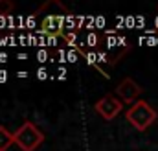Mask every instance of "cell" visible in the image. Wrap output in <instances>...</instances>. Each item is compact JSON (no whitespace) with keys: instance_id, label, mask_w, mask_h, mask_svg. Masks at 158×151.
I'll list each match as a JSON object with an SVG mask.
<instances>
[{"instance_id":"1","label":"cell","mask_w":158,"mask_h":151,"mask_svg":"<svg viewBox=\"0 0 158 151\" xmlns=\"http://www.w3.org/2000/svg\"><path fill=\"white\" fill-rule=\"evenodd\" d=\"M125 118L129 120V123L138 129V131H145L147 127H151L156 122V111L145 101V100H138L131 105V109L125 113Z\"/></svg>"},{"instance_id":"2","label":"cell","mask_w":158,"mask_h":151,"mask_svg":"<svg viewBox=\"0 0 158 151\" xmlns=\"http://www.w3.org/2000/svg\"><path fill=\"white\" fill-rule=\"evenodd\" d=\"M13 138H15V144L22 151H35L44 142V133L33 122L28 120L13 133Z\"/></svg>"},{"instance_id":"3","label":"cell","mask_w":158,"mask_h":151,"mask_svg":"<svg viewBox=\"0 0 158 151\" xmlns=\"http://www.w3.org/2000/svg\"><path fill=\"white\" fill-rule=\"evenodd\" d=\"M121 107H123V101L118 100V98H114V96H110V94H109V96H103V98L98 100L96 105H94L96 113L101 114L105 120H114L119 114Z\"/></svg>"},{"instance_id":"4","label":"cell","mask_w":158,"mask_h":151,"mask_svg":"<svg viewBox=\"0 0 158 151\" xmlns=\"http://www.w3.org/2000/svg\"><path fill=\"white\" fill-rule=\"evenodd\" d=\"M142 94V87L132 79V77H125L118 87H116V96L123 103H132L138 100V96Z\"/></svg>"},{"instance_id":"5","label":"cell","mask_w":158,"mask_h":151,"mask_svg":"<svg viewBox=\"0 0 158 151\" xmlns=\"http://www.w3.org/2000/svg\"><path fill=\"white\" fill-rule=\"evenodd\" d=\"M11 144H15L13 133H9L4 125H0V151H7L11 148Z\"/></svg>"},{"instance_id":"6","label":"cell","mask_w":158,"mask_h":151,"mask_svg":"<svg viewBox=\"0 0 158 151\" xmlns=\"http://www.w3.org/2000/svg\"><path fill=\"white\" fill-rule=\"evenodd\" d=\"M13 11V2L9 0H0V15H9Z\"/></svg>"}]
</instances>
